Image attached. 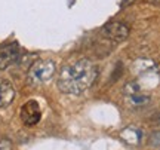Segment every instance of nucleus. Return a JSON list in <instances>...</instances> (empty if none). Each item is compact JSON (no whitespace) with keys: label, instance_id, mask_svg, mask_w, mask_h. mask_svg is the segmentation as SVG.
Segmentation results:
<instances>
[{"label":"nucleus","instance_id":"obj_5","mask_svg":"<svg viewBox=\"0 0 160 150\" xmlns=\"http://www.w3.org/2000/svg\"><path fill=\"white\" fill-rule=\"evenodd\" d=\"M102 34L113 42H123L129 36V28L120 21H111L102 27Z\"/></svg>","mask_w":160,"mask_h":150},{"label":"nucleus","instance_id":"obj_8","mask_svg":"<svg viewBox=\"0 0 160 150\" xmlns=\"http://www.w3.org/2000/svg\"><path fill=\"white\" fill-rule=\"evenodd\" d=\"M132 70L137 76H141L144 73H148L151 70H156V64L151 61V59H138L133 63L132 65Z\"/></svg>","mask_w":160,"mask_h":150},{"label":"nucleus","instance_id":"obj_12","mask_svg":"<svg viewBox=\"0 0 160 150\" xmlns=\"http://www.w3.org/2000/svg\"><path fill=\"white\" fill-rule=\"evenodd\" d=\"M150 123L153 125V127H160V113H156L150 117Z\"/></svg>","mask_w":160,"mask_h":150},{"label":"nucleus","instance_id":"obj_10","mask_svg":"<svg viewBox=\"0 0 160 150\" xmlns=\"http://www.w3.org/2000/svg\"><path fill=\"white\" fill-rule=\"evenodd\" d=\"M150 144L154 146V147H160V131L150 135Z\"/></svg>","mask_w":160,"mask_h":150},{"label":"nucleus","instance_id":"obj_4","mask_svg":"<svg viewBox=\"0 0 160 150\" xmlns=\"http://www.w3.org/2000/svg\"><path fill=\"white\" fill-rule=\"evenodd\" d=\"M19 117L24 125H27V127L37 125L42 119V110H40L39 103L36 100H30L25 104H22V107L19 110Z\"/></svg>","mask_w":160,"mask_h":150},{"label":"nucleus","instance_id":"obj_7","mask_svg":"<svg viewBox=\"0 0 160 150\" xmlns=\"http://www.w3.org/2000/svg\"><path fill=\"white\" fill-rule=\"evenodd\" d=\"M120 138L129 146H138L142 138V131L133 127H128L120 132Z\"/></svg>","mask_w":160,"mask_h":150},{"label":"nucleus","instance_id":"obj_6","mask_svg":"<svg viewBox=\"0 0 160 150\" xmlns=\"http://www.w3.org/2000/svg\"><path fill=\"white\" fill-rule=\"evenodd\" d=\"M15 88L11 80L8 79H0V109L11 106L12 101L15 100Z\"/></svg>","mask_w":160,"mask_h":150},{"label":"nucleus","instance_id":"obj_9","mask_svg":"<svg viewBox=\"0 0 160 150\" xmlns=\"http://www.w3.org/2000/svg\"><path fill=\"white\" fill-rule=\"evenodd\" d=\"M129 98V101H131L132 104H135V106H144V104L150 103V95H147V94H137V95H132V97H128Z\"/></svg>","mask_w":160,"mask_h":150},{"label":"nucleus","instance_id":"obj_3","mask_svg":"<svg viewBox=\"0 0 160 150\" xmlns=\"http://www.w3.org/2000/svg\"><path fill=\"white\" fill-rule=\"evenodd\" d=\"M21 58V48L18 42H9L0 46V71L11 67L12 64L19 61Z\"/></svg>","mask_w":160,"mask_h":150},{"label":"nucleus","instance_id":"obj_13","mask_svg":"<svg viewBox=\"0 0 160 150\" xmlns=\"http://www.w3.org/2000/svg\"><path fill=\"white\" fill-rule=\"evenodd\" d=\"M159 75H160V73H159Z\"/></svg>","mask_w":160,"mask_h":150},{"label":"nucleus","instance_id":"obj_2","mask_svg":"<svg viewBox=\"0 0 160 150\" xmlns=\"http://www.w3.org/2000/svg\"><path fill=\"white\" fill-rule=\"evenodd\" d=\"M57 71V65L52 59H45V61H37L34 63L28 70L27 80L30 85H40L46 83L53 77Z\"/></svg>","mask_w":160,"mask_h":150},{"label":"nucleus","instance_id":"obj_11","mask_svg":"<svg viewBox=\"0 0 160 150\" xmlns=\"http://www.w3.org/2000/svg\"><path fill=\"white\" fill-rule=\"evenodd\" d=\"M0 150H12V143L9 140H0Z\"/></svg>","mask_w":160,"mask_h":150},{"label":"nucleus","instance_id":"obj_1","mask_svg":"<svg viewBox=\"0 0 160 150\" xmlns=\"http://www.w3.org/2000/svg\"><path fill=\"white\" fill-rule=\"evenodd\" d=\"M98 76V67L91 59H79L76 63L65 65L58 77L59 91L68 95H79L93 85Z\"/></svg>","mask_w":160,"mask_h":150}]
</instances>
